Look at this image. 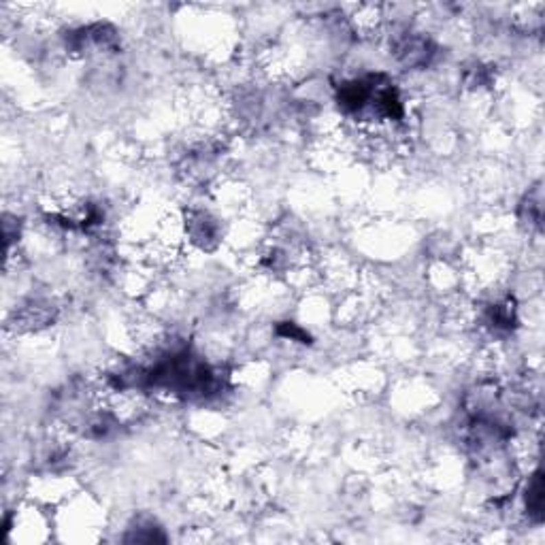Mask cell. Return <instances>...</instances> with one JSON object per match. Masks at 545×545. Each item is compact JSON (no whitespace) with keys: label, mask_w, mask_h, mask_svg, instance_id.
<instances>
[{"label":"cell","mask_w":545,"mask_h":545,"mask_svg":"<svg viewBox=\"0 0 545 545\" xmlns=\"http://www.w3.org/2000/svg\"><path fill=\"white\" fill-rule=\"evenodd\" d=\"M392 54L403 67L418 69L430 62V58L434 56V47L426 36H420L416 32H403V36L392 43Z\"/></svg>","instance_id":"cell-1"},{"label":"cell","mask_w":545,"mask_h":545,"mask_svg":"<svg viewBox=\"0 0 545 545\" xmlns=\"http://www.w3.org/2000/svg\"><path fill=\"white\" fill-rule=\"evenodd\" d=\"M541 471H535V475L531 477V482H529V490H526V505H529V513L535 515L537 520H541Z\"/></svg>","instance_id":"cell-2"},{"label":"cell","mask_w":545,"mask_h":545,"mask_svg":"<svg viewBox=\"0 0 545 545\" xmlns=\"http://www.w3.org/2000/svg\"><path fill=\"white\" fill-rule=\"evenodd\" d=\"M279 335L288 337V339H292V341L311 343V341H309V335H307V331L298 329V326H296V324H292V322H286V324H283V329H279Z\"/></svg>","instance_id":"cell-3"}]
</instances>
